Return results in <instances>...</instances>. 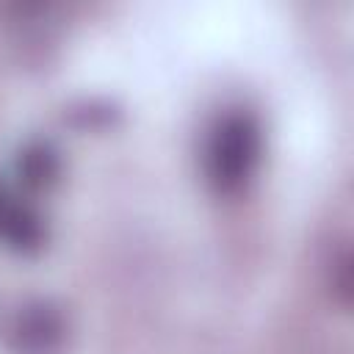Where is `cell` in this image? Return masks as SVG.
Wrapping results in <instances>:
<instances>
[{
	"instance_id": "obj_1",
	"label": "cell",
	"mask_w": 354,
	"mask_h": 354,
	"mask_svg": "<svg viewBox=\"0 0 354 354\" xmlns=\"http://www.w3.org/2000/svg\"><path fill=\"white\" fill-rule=\"evenodd\" d=\"M260 158V130L257 124L243 116H227L207 147V174L221 191H235L254 169Z\"/></svg>"
},
{
	"instance_id": "obj_2",
	"label": "cell",
	"mask_w": 354,
	"mask_h": 354,
	"mask_svg": "<svg viewBox=\"0 0 354 354\" xmlns=\"http://www.w3.org/2000/svg\"><path fill=\"white\" fill-rule=\"evenodd\" d=\"M58 335H61L58 318L47 307H33L30 313H25L19 318L17 332H14L17 348L22 354H47V351H53Z\"/></svg>"
},
{
	"instance_id": "obj_3",
	"label": "cell",
	"mask_w": 354,
	"mask_h": 354,
	"mask_svg": "<svg viewBox=\"0 0 354 354\" xmlns=\"http://www.w3.org/2000/svg\"><path fill=\"white\" fill-rule=\"evenodd\" d=\"M19 169L25 171V180H28V183L41 185L44 180L53 177V171H55V160H53V155H50L44 147H36V149H28V152L22 155Z\"/></svg>"
},
{
	"instance_id": "obj_4",
	"label": "cell",
	"mask_w": 354,
	"mask_h": 354,
	"mask_svg": "<svg viewBox=\"0 0 354 354\" xmlns=\"http://www.w3.org/2000/svg\"><path fill=\"white\" fill-rule=\"evenodd\" d=\"M8 205H11V202H8V199L3 196V191H0V218H3V213H6V207H8Z\"/></svg>"
}]
</instances>
